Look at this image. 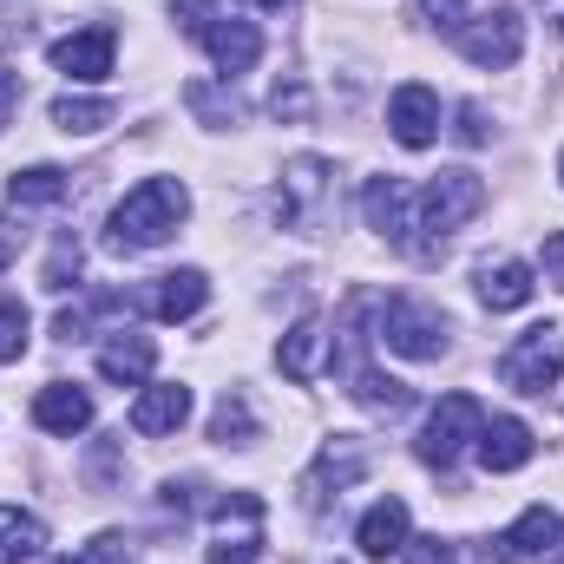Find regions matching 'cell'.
<instances>
[{
    "instance_id": "obj_1",
    "label": "cell",
    "mask_w": 564,
    "mask_h": 564,
    "mask_svg": "<svg viewBox=\"0 0 564 564\" xmlns=\"http://www.w3.org/2000/svg\"><path fill=\"white\" fill-rule=\"evenodd\" d=\"M184 217H191L184 177H144V184H132V191L119 197V210L106 217V250H119V257L158 250Z\"/></svg>"
},
{
    "instance_id": "obj_2",
    "label": "cell",
    "mask_w": 564,
    "mask_h": 564,
    "mask_svg": "<svg viewBox=\"0 0 564 564\" xmlns=\"http://www.w3.org/2000/svg\"><path fill=\"white\" fill-rule=\"evenodd\" d=\"M486 210V184L473 177V171H440V177H426L421 191H414V250L408 257H421L433 263L440 257V243H446V230H459L466 217H479Z\"/></svg>"
},
{
    "instance_id": "obj_3",
    "label": "cell",
    "mask_w": 564,
    "mask_h": 564,
    "mask_svg": "<svg viewBox=\"0 0 564 564\" xmlns=\"http://www.w3.org/2000/svg\"><path fill=\"white\" fill-rule=\"evenodd\" d=\"M479 426H486V408H479L473 394H440V401H433V414H426V426H421V440H414L421 466L453 473V466H459V453L479 440Z\"/></svg>"
},
{
    "instance_id": "obj_4",
    "label": "cell",
    "mask_w": 564,
    "mask_h": 564,
    "mask_svg": "<svg viewBox=\"0 0 564 564\" xmlns=\"http://www.w3.org/2000/svg\"><path fill=\"white\" fill-rule=\"evenodd\" d=\"M499 381L512 388V394H545V388H558L564 381V328H525L506 355H499Z\"/></svg>"
},
{
    "instance_id": "obj_5",
    "label": "cell",
    "mask_w": 564,
    "mask_h": 564,
    "mask_svg": "<svg viewBox=\"0 0 564 564\" xmlns=\"http://www.w3.org/2000/svg\"><path fill=\"white\" fill-rule=\"evenodd\" d=\"M375 341H388V348L408 355V361H440V355H446V315L426 308V302L394 295V302H381V315H375Z\"/></svg>"
},
{
    "instance_id": "obj_6",
    "label": "cell",
    "mask_w": 564,
    "mask_h": 564,
    "mask_svg": "<svg viewBox=\"0 0 564 564\" xmlns=\"http://www.w3.org/2000/svg\"><path fill=\"white\" fill-rule=\"evenodd\" d=\"M453 46H459L473 66L506 73V66H519V53H525V20H519L512 7H492V13H479V20H466V26L453 33Z\"/></svg>"
},
{
    "instance_id": "obj_7",
    "label": "cell",
    "mask_w": 564,
    "mask_h": 564,
    "mask_svg": "<svg viewBox=\"0 0 564 564\" xmlns=\"http://www.w3.org/2000/svg\"><path fill=\"white\" fill-rule=\"evenodd\" d=\"M210 525H217V539H210V564H257V552H263V499H257V492H230V499H217Z\"/></svg>"
},
{
    "instance_id": "obj_8",
    "label": "cell",
    "mask_w": 564,
    "mask_h": 564,
    "mask_svg": "<svg viewBox=\"0 0 564 564\" xmlns=\"http://www.w3.org/2000/svg\"><path fill=\"white\" fill-rule=\"evenodd\" d=\"M361 473H368V446H361V440H348V433H335V440L315 453V466L302 473V506H308V512H322V506H328V499H341Z\"/></svg>"
},
{
    "instance_id": "obj_9",
    "label": "cell",
    "mask_w": 564,
    "mask_h": 564,
    "mask_svg": "<svg viewBox=\"0 0 564 564\" xmlns=\"http://www.w3.org/2000/svg\"><path fill=\"white\" fill-rule=\"evenodd\" d=\"M361 210H368V230H381L394 250H414V191L401 177H368Z\"/></svg>"
},
{
    "instance_id": "obj_10",
    "label": "cell",
    "mask_w": 564,
    "mask_h": 564,
    "mask_svg": "<svg viewBox=\"0 0 564 564\" xmlns=\"http://www.w3.org/2000/svg\"><path fill=\"white\" fill-rule=\"evenodd\" d=\"M388 132L408 144V151H426V144L440 139V93L421 86V79L394 86V99H388Z\"/></svg>"
},
{
    "instance_id": "obj_11",
    "label": "cell",
    "mask_w": 564,
    "mask_h": 564,
    "mask_svg": "<svg viewBox=\"0 0 564 564\" xmlns=\"http://www.w3.org/2000/svg\"><path fill=\"white\" fill-rule=\"evenodd\" d=\"M328 355H335V335H328V322H322V315H302V322L276 341V368L289 375V381H302V388L328 368Z\"/></svg>"
},
{
    "instance_id": "obj_12",
    "label": "cell",
    "mask_w": 564,
    "mask_h": 564,
    "mask_svg": "<svg viewBox=\"0 0 564 564\" xmlns=\"http://www.w3.org/2000/svg\"><path fill=\"white\" fill-rule=\"evenodd\" d=\"M112 53H119V33L112 26H86V33H66V40L46 46V59L66 79H106L112 73Z\"/></svg>"
},
{
    "instance_id": "obj_13",
    "label": "cell",
    "mask_w": 564,
    "mask_h": 564,
    "mask_svg": "<svg viewBox=\"0 0 564 564\" xmlns=\"http://www.w3.org/2000/svg\"><path fill=\"white\" fill-rule=\"evenodd\" d=\"M532 426L519 421V414H492V421L479 426V440H473V453H479V466L486 473H519L525 459H532Z\"/></svg>"
},
{
    "instance_id": "obj_14",
    "label": "cell",
    "mask_w": 564,
    "mask_h": 564,
    "mask_svg": "<svg viewBox=\"0 0 564 564\" xmlns=\"http://www.w3.org/2000/svg\"><path fill=\"white\" fill-rule=\"evenodd\" d=\"M33 426H40V433H59V440L86 433V426H93V394L73 388V381H46V388L33 394Z\"/></svg>"
},
{
    "instance_id": "obj_15",
    "label": "cell",
    "mask_w": 564,
    "mask_h": 564,
    "mask_svg": "<svg viewBox=\"0 0 564 564\" xmlns=\"http://www.w3.org/2000/svg\"><path fill=\"white\" fill-rule=\"evenodd\" d=\"M204 302H210V276H204V270H171V276H158L139 295V308L158 315V322H184V315H197Z\"/></svg>"
},
{
    "instance_id": "obj_16",
    "label": "cell",
    "mask_w": 564,
    "mask_h": 564,
    "mask_svg": "<svg viewBox=\"0 0 564 564\" xmlns=\"http://www.w3.org/2000/svg\"><path fill=\"white\" fill-rule=\"evenodd\" d=\"M328 164L322 158H295L289 171H282V224H315L322 217V204H328Z\"/></svg>"
},
{
    "instance_id": "obj_17",
    "label": "cell",
    "mask_w": 564,
    "mask_h": 564,
    "mask_svg": "<svg viewBox=\"0 0 564 564\" xmlns=\"http://www.w3.org/2000/svg\"><path fill=\"white\" fill-rule=\"evenodd\" d=\"M191 421V388L184 381H151L139 401H132V433L158 440V433H177Z\"/></svg>"
},
{
    "instance_id": "obj_18",
    "label": "cell",
    "mask_w": 564,
    "mask_h": 564,
    "mask_svg": "<svg viewBox=\"0 0 564 564\" xmlns=\"http://www.w3.org/2000/svg\"><path fill=\"white\" fill-rule=\"evenodd\" d=\"M151 368H158V341H151V335H126V328H119V335L99 348V375L119 381V388H144Z\"/></svg>"
},
{
    "instance_id": "obj_19",
    "label": "cell",
    "mask_w": 564,
    "mask_h": 564,
    "mask_svg": "<svg viewBox=\"0 0 564 564\" xmlns=\"http://www.w3.org/2000/svg\"><path fill=\"white\" fill-rule=\"evenodd\" d=\"M558 539H564L558 512H552V506H532V512H519V519L499 532V552H506L512 564H525V558H545Z\"/></svg>"
},
{
    "instance_id": "obj_20",
    "label": "cell",
    "mask_w": 564,
    "mask_h": 564,
    "mask_svg": "<svg viewBox=\"0 0 564 564\" xmlns=\"http://www.w3.org/2000/svg\"><path fill=\"white\" fill-rule=\"evenodd\" d=\"M408 506L401 499H381V506H368V519L355 525V545H361V558H394V552H408Z\"/></svg>"
},
{
    "instance_id": "obj_21",
    "label": "cell",
    "mask_w": 564,
    "mask_h": 564,
    "mask_svg": "<svg viewBox=\"0 0 564 564\" xmlns=\"http://www.w3.org/2000/svg\"><path fill=\"white\" fill-rule=\"evenodd\" d=\"M532 263H519V257H499V263H479V302L492 308V315H506V308H525L532 302Z\"/></svg>"
},
{
    "instance_id": "obj_22",
    "label": "cell",
    "mask_w": 564,
    "mask_h": 564,
    "mask_svg": "<svg viewBox=\"0 0 564 564\" xmlns=\"http://www.w3.org/2000/svg\"><path fill=\"white\" fill-rule=\"evenodd\" d=\"M348 381H355L348 394H355L368 414H388V421H401V414L414 408V388H408V381H394V375H381V368H368V361H355V368H348Z\"/></svg>"
},
{
    "instance_id": "obj_23",
    "label": "cell",
    "mask_w": 564,
    "mask_h": 564,
    "mask_svg": "<svg viewBox=\"0 0 564 564\" xmlns=\"http://www.w3.org/2000/svg\"><path fill=\"white\" fill-rule=\"evenodd\" d=\"M66 171L59 164H26V171H13L7 177V204L13 210H26V204H66Z\"/></svg>"
},
{
    "instance_id": "obj_24",
    "label": "cell",
    "mask_w": 564,
    "mask_h": 564,
    "mask_svg": "<svg viewBox=\"0 0 564 564\" xmlns=\"http://www.w3.org/2000/svg\"><path fill=\"white\" fill-rule=\"evenodd\" d=\"M46 552V525L20 506H0V564H26Z\"/></svg>"
},
{
    "instance_id": "obj_25",
    "label": "cell",
    "mask_w": 564,
    "mask_h": 564,
    "mask_svg": "<svg viewBox=\"0 0 564 564\" xmlns=\"http://www.w3.org/2000/svg\"><path fill=\"white\" fill-rule=\"evenodd\" d=\"M112 119H119V106H112V99H73V93H66V99H53V126H59L66 139H93V132H106Z\"/></svg>"
},
{
    "instance_id": "obj_26",
    "label": "cell",
    "mask_w": 564,
    "mask_h": 564,
    "mask_svg": "<svg viewBox=\"0 0 564 564\" xmlns=\"http://www.w3.org/2000/svg\"><path fill=\"white\" fill-rule=\"evenodd\" d=\"M210 440H224V446H250V440H257V414H250L243 394H224V401H217V414H210Z\"/></svg>"
},
{
    "instance_id": "obj_27",
    "label": "cell",
    "mask_w": 564,
    "mask_h": 564,
    "mask_svg": "<svg viewBox=\"0 0 564 564\" xmlns=\"http://www.w3.org/2000/svg\"><path fill=\"white\" fill-rule=\"evenodd\" d=\"M20 355H26V308L0 295V361H20Z\"/></svg>"
},
{
    "instance_id": "obj_28",
    "label": "cell",
    "mask_w": 564,
    "mask_h": 564,
    "mask_svg": "<svg viewBox=\"0 0 564 564\" xmlns=\"http://www.w3.org/2000/svg\"><path fill=\"white\" fill-rule=\"evenodd\" d=\"M408 564H466V545H453V539H408Z\"/></svg>"
},
{
    "instance_id": "obj_29",
    "label": "cell",
    "mask_w": 564,
    "mask_h": 564,
    "mask_svg": "<svg viewBox=\"0 0 564 564\" xmlns=\"http://www.w3.org/2000/svg\"><path fill=\"white\" fill-rule=\"evenodd\" d=\"M73 276H79V250H73V237H59L46 257V289H73Z\"/></svg>"
},
{
    "instance_id": "obj_30",
    "label": "cell",
    "mask_w": 564,
    "mask_h": 564,
    "mask_svg": "<svg viewBox=\"0 0 564 564\" xmlns=\"http://www.w3.org/2000/svg\"><path fill=\"white\" fill-rule=\"evenodd\" d=\"M421 13L440 33H459V26H466V0H421Z\"/></svg>"
},
{
    "instance_id": "obj_31",
    "label": "cell",
    "mask_w": 564,
    "mask_h": 564,
    "mask_svg": "<svg viewBox=\"0 0 564 564\" xmlns=\"http://www.w3.org/2000/svg\"><path fill=\"white\" fill-rule=\"evenodd\" d=\"M453 139H459V144H486V112H479V106H459V126H453Z\"/></svg>"
},
{
    "instance_id": "obj_32",
    "label": "cell",
    "mask_w": 564,
    "mask_h": 564,
    "mask_svg": "<svg viewBox=\"0 0 564 564\" xmlns=\"http://www.w3.org/2000/svg\"><path fill=\"white\" fill-rule=\"evenodd\" d=\"M13 106H20V73L0 59V132H7V119H13Z\"/></svg>"
},
{
    "instance_id": "obj_33",
    "label": "cell",
    "mask_w": 564,
    "mask_h": 564,
    "mask_svg": "<svg viewBox=\"0 0 564 564\" xmlns=\"http://www.w3.org/2000/svg\"><path fill=\"white\" fill-rule=\"evenodd\" d=\"M545 276L564 289V230H558V237H545Z\"/></svg>"
},
{
    "instance_id": "obj_34",
    "label": "cell",
    "mask_w": 564,
    "mask_h": 564,
    "mask_svg": "<svg viewBox=\"0 0 564 564\" xmlns=\"http://www.w3.org/2000/svg\"><path fill=\"white\" fill-rule=\"evenodd\" d=\"M13 250H20V230H13V224H0V270L13 263Z\"/></svg>"
},
{
    "instance_id": "obj_35",
    "label": "cell",
    "mask_w": 564,
    "mask_h": 564,
    "mask_svg": "<svg viewBox=\"0 0 564 564\" xmlns=\"http://www.w3.org/2000/svg\"><path fill=\"white\" fill-rule=\"evenodd\" d=\"M539 7H545V20H552V26L564 33V0H539Z\"/></svg>"
},
{
    "instance_id": "obj_36",
    "label": "cell",
    "mask_w": 564,
    "mask_h": 564,
    "mask_svg": "<svg viewBox=\"0 0 564 564\" xmlns=\"http://www.w3.org/2000/svg\"><path fill=\"white\" fill-rule=\"evenodd\" d=\"M243 7H282V0H243Z\"/></svg>"
},
{
    "instance_id": "obj_37",
    "label": "cell",
    "mask_w": 564,
    "mask_h": 564,
    "mask_svg": "<svg viewBox=\"0 0 564 564\" xmlns=\"http://www.w3.org/2000/svg\"><path fill=\"white\" fill-rule=\"evenodd\" d=\"M53 564H93V558H53Z\"/></svg>"
},
{
    "instance_id": "obj_38",
    "label": "cell",
    "mask_w": 564,
    "mask_h": 564,
    "mask_svg": "<svg viewBox=\"0 0 564 564\" xmlns=\"http://www.w3.org/2000/svg\"><path fill=\"white\" fill-rule=\"evenodd\" d=\"M558 177H564V151H558Z\"/></svg>"
}]
</instances>
